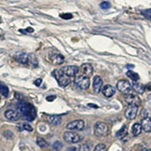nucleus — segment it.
Instances as JSON below:
<instances>
[{"label":"nucleus","mask_w":151,"mask_h":151,"mask_svg":"<svg viewBox=\"0 0 151 151\" xmlns=\"http://www.w3.org/2000/svg\"><path fill=\"white\" fill-rule=\"evenodd\" d=\"M146 151H151V149H148V150H146Z\"/></svg>","instance_id":"e433bc0d"},{"label":"nucleus","mask_w":151,"mask_h":151,"mask_svg":"<svg viewBox=\"0 0 151 151\" xmlns=\"http://www.w3.org/2000/svg\"><path fill=\"white\" fill-rule=\"evenodd\" d=\"M132 88H133L134 91L137 92L138 94H143L145 92V89H146V88L143 86L142 84H140V83H137V82H134L133 83Z\"/></svg>","instance_id":"6ab92c4d"},{"label":"nucleus","mask_w":151,"mask_h":151,"mask_svg":"<svg viewBox=\"0 0 151 151\" xmlns=\"http://www.w3.org/2000/svg\"><path fill=\"white\" fill-rule=\"evenodd\" d=\"M47 122L52 125H60L62 123V118L58 115H50L47 116Z\"/></svg>","instance_id":"a211bd4d"},{"label":"nucleus","mask_w":151,"mask_h":151,"mask_svg":"<svg viewBox=\"0 0 151 151\" xmlns=\"http://www.w3.org/2000/svg\"><path fill=\"white\" fill-rule=\"evenodd\" d=\"M125 101L129 106H137L139 107L141 105V100L137 95L130 94V95H125Z\"/></svg>","instance_id":"1a4fd4ad"},{"label":"nucleus","mask_w":151,"mask_h":151,"mask_svg":"<svg viewBox=\"0 0 151 151\" xmlns=\"http://www.w3.org/2000/svg\"><path fill=\"white\" fill-rule=\"evenodd\" d=\"M74 83H75L76 86L82 90H87L88 88L90 87L89 77H86V76H84V75L76 76L75 79H74Z\"/></svg>","instance_id":"7ed1b4c3"},{"label":"nucleus","mask_w":151,"mask_h":151,"mask_svg":"<svg viewBox=\"0 0 151 151\" xmlns=\"http://www.w3.org/2000/svg\"><path fill=\"white\" fill-rule=\"evenodd\" d=\"M142 131V127H141V124L139 123H135L134 125L132 126V134L134 136H137L139 135Z\"/></svg>","instance_id":"aec40b11"},{"label":"nucleus","mask_w":151,"mask_h":151,"mask_svg":"<svg viewBox=\"0 0 151 151\" xmlns=\"http://www.w3.org/2000/svg\"><path fill=\"white\" fill-rule=\"evenodd\" d=\"M26 31H27V32H33V28L28 27V28H26Z\"/></svg>","instance_id":"72a5a7b5"},{"label":"nucleus","mask_w":151,"mask_h":151,"mask_svg":"<svg viewBox=\"0 0 151 151\" xmlns=\"http://www.w3.org/2000/svg\"><path fill=\"white\" fill-rule=\"evenodd\" d=\"M55 99V96H50V97H47V101H53V100Z\"/></svg>","instance_id":"473e14b6"},{"label":"nucleus","mask_w":151,"mask_h":151,"mask_svg":"<svg viewBox=\"0 0 151 151\" xmlns=\"http://www.w3.org/2000/svg\"><path fill=\"white\" fill-rule=\"evenodd\" d=\"M48 58H50V62L55 65H62L63 63L65 62V58L63 57V55H60V53L58 52H53L52 53H50Z\"/></svg>","instance_id":"9b49d317"},{"label":"nucleus","mask_w":151,"mask_h":151,"mask_svg":"<svg viewBox=\"0 0 151 151\" xmlns=\"http://www.w3.org/2000/svg\"><path fill=\"white\" fill-rule=\"evenodd\" d=\"M19 127H20V129H24V130H27L29 131V132H31V131L33 130V128L31 127L29 124L27 123H21V124H19Z\"/></svg>","instance_id":"393cba45"},{"label":"nucleus","mask_w":151,"mask_h":151,"mask_svg":"<svg viewBox=\"0 0 151 151\" xmlns=\"http://www.w3.org/2000/svg\"><path fill=\"white\" fill-rule=\"evenodd\" d=\"M60 17L63 19H72L73 18V14L70 13H62L60 14Z\"/></svg>","instance_id":"c85d7f7f"},{"label":"nucleus","mask_w":151,"mask_h":151,"mask_svg":"<svg viewBox=\"0 0 151 151\" xmlns=\"http://www.w3.org/2000/svg\"><path fill=\"white\" fill-rule=\"evenodd\" d=\"M127 134H128V129H127V127H126L125 125H124L123 127L121 128L120 130L118 131V132H117V137L121 138V139H122V138L125 137Z\"/></svg>","instance_id":"5701e85b"},{"label":"nucleus","mask_w":151,"mask_h":151,"mask_svg":"<svg viewBox=\"0 0 151 151\" xmlns=\"http://www.w3.org/2000/svg\"><path fill=\"white\" fill-rule=\"evenodd\" d=\"M36 143H37V145L41 148H45V147H47V145H48L47 141L40 137H38L37 139H36Z\"/></svg>","instance_id":"b1692460"},{"label":"nucleus","mask_w":151,"mask_h":151,"mask_svg":"<svg viewBox=\"0 0 151 151\" xmlns=\"http://www.w3.org/2000/svg\"><path fill=\"white\" fill-rule=\"evenodd\" d=\"M64 139L68 143H78L83 139V137L73 131H67L64 133Z\"/></svg>","instance_id":"423d86ee"},{"label":"nucleus","mask_w":151,"mask_h":151,"mask_svg":"<svg viewBox=\"0 0 151 151\" xmlns=\"http://www.w3.org/2000/svg\"><path fill=\"white\" fill-rule=\"evenodd\" d=\"M53 148H55V149H57V150H60L62 149V147H63V144L62 143L60 142V141H55V143H53Z\"/></svg>","instance_id":"cd10ccee"},{"label":"nucleus","mask_w":151,"mask_h":151,"mask_svg":"<svg viewBox=\"0 0 151 151\" xmlns=\"http://www.w3.org/2000/svg\"><path fill=\"white\" fill-rule=\"evenodd\" d=\"M100 7H101L102 9H109L111 7V4L110 2H102L101 4H100Z\"/></svg>","instance_id":"bb28decb"},{"label":"nucleus","mask_w":151,"mask_h":151,"mask_svg":"<svg viewBox=\"0 0 151 151\" xmlns=\"http://www.w3.org/2000/svg\"><path fill=\"white\" fill-rule=\"evenodd\" d=\"M16 60H18L20 64H30L31 65H37V60L35 55H28L25 52H19L15 55Z\"/></svg>","instance_id":"f03ea898"},{"label":"nucleus","mask_w":151,"mask_h":151,"mask_svg":"<svg viewBox=\"0 0 151 151\" xmlns=\"http://www.w3.org/2000/svg\"><path fill=\"white\" fill-rule=\"evenodd\" d=\"M95 134L98 136H104L108 133V126L103 122H98L95 124L94 127Z\"/></svg>","instance_id":"6e6552de"},{"label":"nucleus","mask_w":151,"mask_h":151,"mask_svg":"<svg viewBox=\"0 0 151 151\" xmlns=\"http://www.w3.org/2000/svg\"><path fill=\"white\" fill-rule=\"evenodd\" d=\"M17 108L19 110V113L21 114L25 120L27 121H33L36 117V112L35 107L27 102L20 101L17 105Z\"/></svg>","instance_id":"f257e3e1"},{"label":"nucleus","mask_w":151,"mask_h":151,"mask_svg":"<svg viewBox=\"0 0 151 151\" xmlns=\"http://www.w3.org/2000/svg\"><path fill=\"white\" fill-rule=\"evenodd\" d=\"M52 76L57 79V81L60 87H65L70 83V79L68 76H65L60 72V70H55L52 72Z\"/></svg>","instance_id":"20e7f679"},{"label":"nucleus","mask_w":151,"mask_h":151,"mask_svg":"<svg viewBox=\"0 0 151 151\" xmlns=\"http://www.w3.org/2000/svg\"><path fill=\"white\" fill-rule=\"evenodd\" d=\"M90 150V145L89 144H84L81 147V151H89Z\"/></svg>","instance_id":"7c9ffc66"},{"label":"nucleus","mask_w":151,"mask_h":151,"mask_svg":"<svg viewBox=\"0 0 151 151\" xmlns=\"http://www.w3.org/2000/svg\"><path fill=\"white\" fill-rule=\"evenodd\" d=\"M81 72H82V74L84 76H86V77H90V76L93 75L94 70H93V67L90 64H84V65H82V67H81Z\"/></svg>","instance_id":"dca6fc26"},{"label":"nucleus","mask_w":151,"mask_h":151,"mask_svg":"<svg viewBox=\"0 0 151 151\" xmlns=\"http://www.w3.org/2000/svg\"><path fill=\"white\" fill-rule=\"evenodd\" d=\"M41 83H42V80H41V79H37L36 81H35V85H36V86H40Z\"/></svg>","instance_id":"2f4dec72"},{"label":"nucleus","mask_w":151,"mask_h":151,"mask_svg":"<svg viewBox=\"0 0 151 151\" xmlns=\"http://www.w3.org/2000/svg\"><path fill=\"white\" fill-rule=\"evenodd\" d=\"M141 127H142V130H144L145 132H151V118H149V117L143 118L142 122H141Z\"/></svg>","instance_id":"f3484780"},{"label":"nucleus","mask_w":151,"mask_h":151,"mask_svg":"<svg viewBox=\"0 0 151 151\" xmlns=\"http://www.w3.org/2000/svg\"><path fill=\"white\" fill-rule=\"evenodd\" d=\"M137 113H138V107L137 106H129L127 109L125 110V117L127 119H135L136 116H137Z\"/></svg>","instance_id":"f8f14e48"},{"label":"nucleus","mask_w":151,"mask_h":151,"mask_svg":"<svg viewBox=\"0 0 151 151\" xmlns=\"http://www.w3.org/2000/svg\"><path fill=\"white\" fill-rule=\"evenodd\" d=\"M89 106H90V107H94V108H98V106H96V105H92V104H90Z\"/></svg>","instance_id":"c9c22d12"},{"label":"nucleus","mask_w":151,"mask_h":151,"mask_svg":"<svg viewBox=\"0 0 151 151\" xmlns=\"http://www.w3.org/2000/svg\"><path fill=\"white\" fill-rule=\"evenodd\" d=\"M4 116L9 121H17L20 119V113L15 110H7L4 113Z\"/></svg>","instance_id":"ddd939ff"},{"label":"nucleus","mask_w":151,"mask_h":151,"mask_svg":"<svg viewBox=\"0 0 151 151\" xmlns=\"http://www.w3.org/2000/svg\"><path fill=\"white\" fill-rule=\"evenodd\" d=\"M117 89H118L121 93H123L125 95L133 94L132 85H131L128 81H126V80H121V81H119L117 83Z\"/></svg>","instance_id":"39448f33"},{"label":"nucleus","mask_w":151,"mask_h":151,"mask_svg":"<svg viewBox=\"0 0 151 151\" xmlns=\"http://www.w3.org/2000/svg\"><path fill=\"white\" fill-rule=\"evenodd\" d=\"M102 93L107 98H111L113 95H115V88L112 87L111 85H105L102 88Z\"/></svg>","instance_id":"4468645a"},{"label":"nucleus","mask_w":151,"mask_h":151,"mask_svg":"<svg viewBox=\"0 0 151 151\" xmlns=\"http://www.w3.org/2000/svg\"><path fill=\"white\" fill-rule=\"evenodd\" d=\"M85 127V122L83 120H76L73 121V122L68 123L67 128L69 130H73V131H79V130H83Z\"/></svg>","instance_id":"9d476101"},{"label":"nucleus","mask_w":151,"mask_h":151,"mask_svg":"<svg viewBox=\"0 0 151 151\" xmlns=\"http://www.w3.org/2000/svg\"><path fill=\"white\" fill-rule=\"evenodd\" d=\"M126 75H127V77H129V79H131L134 82H137L138 80H139V75H138L137 73L133 72V70H128V72L126 73Z\"/></svg>","instance_id":"4be33fe9"},{"label":"nucleus","mask_w":151,"mask_h":151,"mask_svg":"<svg viewBox=\"0 0 151 151\" xmlns=\"http://www.w3.org/2000/svg\"><path fill=\"white\" fill-rule=\"evenodd\" d=\"M0 94L3 95L4 97H8V94H9L8 87H6V85L3 84L2 82H0Z\"/></svg>","instance_id":"412c9836"},{"label":"nucleus","mask_w":151,"mask_h":151,"mask_svg":"<svg viewBox=\"0 0 151 151\" xmlns=\"http://www.w3.org/2000/svg\"><path fill=\"white\" fill-rule=\"evenodd\" d=\"M94 151H107V147L104 144H98L95 147Z\"/></svg>","instance_id":"a878e982"},{"label":"nucleus","mask_w":151,"mask_h":151,"mask_svg":"<svg viewBox=\"0 0 151 151\" xmlns=\"http://www.w3.org/2000/svg\"><path fill=\"white\" fill-rule=\"evenodd\" d=\"M93 87H94V91L96 92V93H100V92L102 91V88H103V81H102L101 77L96 76V77L94 78Z\"/></svg>","instance_id":"2eb2a0df"},{"label":"nucleus","mask_w":151,"mask_h":151,"mask_svg":"<svg viewBox=\"0 0 151 151\" xmlns=\"http://www.w3.org/2000/svg\"><path fill=\"white\" fill-rule=\"evenodd\" d=\"M69 151H77V148H76V147H70Z\"/></svg>","instance_id":"f704fd0d"},{"label":"nucleus","mask_w":151,"mask_h":151,"mask_svg":"<svg viewBox=\"0 0 151 151\" xmlns=\"http://www.w3.org/2000/svg\"><path fill=\"white\" fill-rule=\"evenodd\" d=\"M60 72L69 78H75L78 75V73L80 72V69L76 65H67V67L60 69Z\"/></svg>","instance_id":"0eeeda50"},{"label":"nucleus","mask_w":151,"mask_h":151,"mask_svg":"<svg viewBox=\"0 0 151 151\" xmlns=\"http://www.w3.org/2000/svg\"><path fill=\"white\" fill-rule=\"evenodd\" d=\"M143 15L151 20V9H147V10L143 11Z\"/></svg>","instance_id":"c756f323"}]
</instances>
